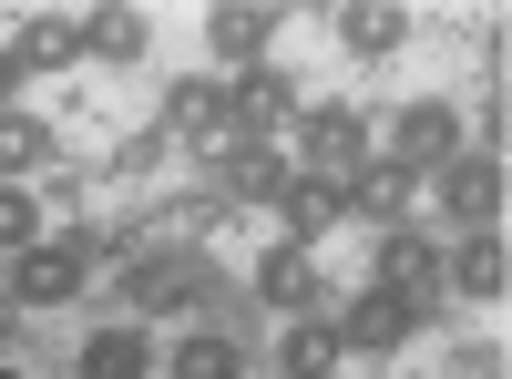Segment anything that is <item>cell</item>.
I'll return each mask as SVG.
<instances>
[{
  "label": "cell",
  "instance_id": "21",
  "mask_svg": "<svg viewBox=\"0 0 512 379\" xmlns=\"http://www.w3.org/2000/svg\"><path fill=\"white\" fill-rule=\"evenodd\" d=\"M154 379H246V349L226 339V328H195V339L164 349V369H154Z\"/></svg>",
  "mask_w": 512,
  "mask_h": 379
},
{
  "label": "cell",
  "instance_id": "23",
  "mask_svg": "<svg viewBox=\"0 0 512 379\" xmlns=\"http://www.w3.org/2000/svg\"><path fill=\"white\" fill-rule=\"evenodd\" d=\"M226 216H236V205H226L216 185H195V195H175V205H164V246H205Z\"/></svg>",
  "mask_w": 512,
  "mask_h": 379
},
{
  "label": "cell",
  "instance_id": "10",
  "mask_svg": "<svg viewBox=\"0 0 512 379\" xmlns=\"http://www.w3.org/2000/svg\"><path fill=\"white\" fill-rule=\"evenodd\" d=\"M226 123H236V134H287V123H297V82H287V62H246L236 82H226Z\"/></svg>",
  "mask_w": 512,
  "mask_h": 379
},
{
  "label": "cell",
  "instance_id": "27",
  "mask_svg": "<svg viewBox=\"0 0 512 379\" xmlns=\"http://www.w3.org/2000/svg\"><path fill=\"white\" fill-rule=\"evenodd\" d=\"M0 349H11V308H0Z\"/></svg>",
  "mask_w": 512,
  "mask_h": 379
},
{
  "label": "cell",
  "instance_id": "17",
  "mask_svg": "<svg viewBox=\"0 0 512 379\" xmlns=\"http://www.w3.org/2000/svg\"><path fill=\"white\" fill-rule=\"evenodd\" d=\"M72 31H82V62H113V72L154 52V21H144V11H123V0H113V11H82Z\"/></svg>",
  "mask_w": 512,
  "mask_h": 379
},
{
  "label": "cell",
  "instance_id": "16",
  "mask_svg": "<svg viewBox=\"0 0 512 379\" xmlns=\"http://www.w3.org/2000/svg\"><path fill=\"white\" fill-rule=\"evenodd\" d=\"M328 31H338V52H349V62H390L400 41H410V11H390V0H349Z\"/></svg>",
  "mask_w": 512,
  "mask_h": 379
},
{
  "label": "cell",
  "instance_id": "19",
  "mask_svg": "<svg viewBox=\"0 0 512 379\" xmlns=\"http://www.w3.org/2000/svg\"><path fill=\"white\" fill-rule=\"evenodd\" d=\"M82 379H154V339H144L134 318L93 328V339H82Z\"/></svg>",
  "mask_w": 512,
  "mask_h": 379
},
{
  "label": "cell",
  "instance_id": "1",
  "mask_svg": "<svg viewBox=\"0 0 512 379\" xmlns=\"http://www.w3.org/2000/svg\"><path fill=\"white\" fill-rule=\"evenodd\" d=\"M216 298H236V277L205 257V246H134L123 257V308H134V328L144 318H195V308H216Z\"/></svg>",
  "mask_w": 512,
  "mask_h": 379
},
{
  "label": "cell",
  "instance_id": "13",
  "mask_svg": "<svg viewBox=\"0 0 512 379\" xmlns=\"http://www.w3.org/2000/svg\"><path fill=\"white\" fill-rule=\"evenodd\" d=\"M246 287H256L267 308H287V318L328 308V277H318V257H308V246H267V257L246 267Z\"/></svg>",
  "mask_w": 512,
  "mask_h": 379
},
{
  "label": "cell",
  "instance_id": "3",
  "mask_svg": "<svg viewBox=\"0 0 512 379\" xmlns=\"http://www.w3.org/2000/svg\"><path fill=\"white\" fill-rule=\"evenodd\" d=\"M431 185H441V216H451L461 236H492V226H502V205H512V164L482 154V144H461Z\"/></svg>",
  "mask_w": 512,
  "mask_h": 379
},
{
  "label": "cell",
  "instance_id": "4",
  "mask_svg": "<svg viewBox=\"0 0 512 379\" xmlns=\"http://www.w3.org/2000/svg\"><path fill=\"white\" fill-rule=\"evenodd\" d=\"M379 154H390L400 175H441V164L461 154V103H441V93L400 103V113H390V134H379Z\"/></svg>",
  "mask_w": 512,
  "mask_h": 379
},
{
  "label": "cell",
  "instance_id": "2",
  "mask_svg": "<svg viewBox=\"0 0 512 379\" xmlns=\"http://www.w3.org/2000/svg\"><path fill=\"white\" fill-rule=\"evenodd\" d=\"M431 318H441V308H410V298H390V287H359L349 308H328V328H338V349H349V359H400Z\"/></svg>",
  "mask_w": 512,
  "mask_h": 379
},
{
  "label": "cell",
  "instance_id": "8",
  "mask_svg": "<svg viewBox=\"0 0 512 379\" xmlns=\"http://www.w3.org/2000/svg\"><path fill=\"white\" fill-rule=\"evenodd\" d=\"M277 246H308V257H318V236L328 226H349V175H308V164H297V175L277 185Z\"/></svg>",
  "mask_w": 512,
  "mask_h": 379
},
{
  "label": "cell",
  "instance_id": "20",
  "mask_svg": "<svg viewBox=\"0 0 512 379\" xmlns=\"http://www.w3.org/2000/svg\"><path fill=\"white\" fill-rule=\"evenodd\" d=\"M11 62H21V72H72V62H82V31H72L62 11H31V21L11 31Z\"/></svg>",
  "mask_w": 512,
  "mask_h": 379
},
{
  "label": "cell",
  "instance_id": "18",
  "mask_svg": "<svg viewBox=\"0 0 512 379\" xmlns=\"http://www.w3.org/2000/svg\"><path fill=\"white\" fill-rule=\"evenodd\" d=\"M205 41H216V52L246 72V62H277L267 41H277V11L267 0H226V11H205Z\"/></svg>",
  "mask_w": 512,
  "mask_h": 379
},
{
  "label": "cell",
  "instance_id": "12",
  "mask_svg": "<svg viewBox=\"0 0 512 379\" xmlns=\"http://www.w3.org/2000/svg\"><path fill=\"white\" fill-rule=\"evenodd\" d=\"M154 134L164 144H216L226 134V82H205V72H185V82H164V113H154Z\"/></svg>",
  "mask_w": 512,
  "mask_h": 379
},
{
  "label": "cell",
  "instance_id": "24",
  "mask_svg": "<svg viewBox=\"0 0 512 379\" xmlns=\"http://www.w3.org/2000/svg\"><path fill=\"white\" fill-rule=\"evenodd\" d=\"M21 246H41V205L21 185H0V257H21Z\"/></svg>",
  "mask_w": 512,
  "mask_h": 379
},
{
  "label": "cell",
  "instance_id": "9",
  "mask_svg": "<svg viewBox=\"0 0 512 379\" xmlns=\"http://www.w3.org/2000/svg\"><path fill=\"white\" fill-rule=\"evenodd\" d=\"M369 287H390V298H410V308H441V246L420 226H390L379 257H369Z\"/></svg>",
  "mask_w": 512,
  "mask_h": 379
},
{
  "label": "cell",
  "instance_id": "6",
  "mask_svg": "<svg viewBox=\"0 0 512 379\" xmlns=\"http://www.w3.org/2000/svg\"><path fill=\"white\" fill-rule=\"evenodd\" d=\"M0 298L11 308H72L82 298V257L41 236V246H21V257H0Z\"/></svg>",
  "mask_w": 512,
  "mask_h": 379
},
{
  "label": "cell",
  "instance_id": "15",
  "mask_svg": "<svg viewBox=\"0 0 512 379\" xmlns=\"http://www.w3.org/2000/svg\"><path fill=\"white\" fill-rule=\"evenodd\" d=\"M349 369V349H338V328H328V308H308V318H287V339H277V379H338Z\"/></svg>",
  "mask_w": 512,
  "mask_h": 379
},
{
  "label": "cell",
  "instance_id": "25",
  "mask_svg": "<svg viewBox=\"0 0 512 379\" xmlns=\"http://www.w3.org/2000/svg\"><path fill=\"white\" fill-rule=\"evenodd\" d=\"M154 164H164V134H123L113 144V175H154Z\"/></svg>",
  "mask_w": 512,
  "mask_h": 379
},
{
  "label": "cell",
  "instance_id": "26",
  "mask_svg": "<svg viewBox=\"0 0 512 379\" xmlns=\"http://www.w3.org/2000/svg\"><path fill=\"white\" fill-rule=\"evenodd\" d=\"M21 82H31V72L11 62V41H0V113H11V103H21Z\"/></svg>",
  "mask_w": 512,
  "mask_h": 379
},
{
  "label": "cell",
  "instance_id": "7",
  "mask_svg": "<svg viewBox=\"0 0 512 379\" xmlns=\"http://www.w3.org/2000/svg\"><path fill=\"white\" fill-rule=\"evenodd\" d=\"M297 144H308V175H359L369 164V113L359 103H297Z\"/></svg>",
  "mask_w": 512,
  "mask_h": 379
},
{
  "label": "cell",
  "instance_id": "22",
  "mask_svg": "<svg viewBox=\"0 0 512 379\" xmlns=\"http://www.w3.org/2000/svg\"><path fill=\"white\" fill-rule=\"evenodd\" d=\"M41 164H52V123L41 113H0V185H21V175H41Z\"/></svg>",
  "mask_w": 512,
  "mask_h": 379
},
{
  "label": "cell",
  "instance_id": "11",
  "mask_svg": "<svg viewBox=\"0 0 512 379\" xmlns=\"http://www.w3.org/2000/svg\"><path fill=\"white\" fill-rule=\"evenodd\" d=\"M441 298H472V308H502L512 298V246H502V226L492 236H461L451 257H441Z\"/></svg>",
  "mask_w": 512,
  "mask_h": 379
},
{
  "label": "cell",
  "instance_id": "5",
  "mask_svg": "<svg viewBox=\"0 0 512 379\" xmlns=\"http://www.w3.org/2000/svg\"><path fill=\"white\" fill-rule=\"evenodd\" d=\"M205 175H216V195H226V205H277V185L297 175V164H287L267 134H236V123H226V134L205 144Z\"/></svg>",
  "mask_w": 512,
  "mask_h": 379
},
{
  "label": "cell",
  "instance_id": "14",
  "mask_svg": "<svg viewBox=\"0 0 512 379\" xmlns=\"http://www.w3.org/2000/svg\"><path fill=\"white\" fill-rule=\"evenodd\" d=\"M410 195H420V175H400L390 154H369L359 175H349V216H359V226H379V236H390V226H410Z\"/></svg>",
  "mask_w": 512,
  "mask_h": 379
}]
</instances>
